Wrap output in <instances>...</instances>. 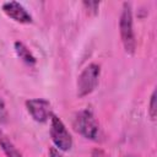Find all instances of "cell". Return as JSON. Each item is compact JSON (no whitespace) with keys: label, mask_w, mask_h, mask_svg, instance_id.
Segmentation results:
<instances>
[{"label":"cell","mask_w":157,"mask_h":157,"mask_svg":"<svg viewBox=\"0 0 157 157\" xmlns=\"http://www.w3.org/2000/svg\"><path fill=\"white\" fill-rule=\"evenodd\" d=\"M99 76H101V66L98 64L92 63L87 65L77 77V83H76L77 96L82 98L92 93L98 86Z\"/></svg>","instance_id":"obj_3"},{"label":"cell","mask_w":157,"mask_h":157,"mask_svg":"<svg viewBox=\"0 0 157 157\" xmlns=\"http://www.w3.org/2000/svg\"><path fill=\"white\" fill-rule=\"evenodd\" d=\"M156 101H157L156 91H153L151 94V98H150V103H148V114L152 120H156V113H157V102Z\"/></svg>","instance_id":"obj_9"},{"label":"cell","mask_w":157,"mask_h":157,"mask_svg":"<svg viewBox=\"0 0 157 157\" xmlns=\"http://www.w3.org/2000/svg\"><path fill=\"white\" fill-rule=\"evenodd\" d=\"M0 147L6 155V157H22V155L12 144V141L1 131H0Z\"/></svg>","instance_id":"obj_8"},{"label":"cell","mask_w":157,"mask_h":157,"mask_svg":"<svg viewBox=\"0 0 157 157\" xmlns=\"http://www.w3.org/2000/svg\"><path fill=\"white\" fill-rule=\"evenodd\" d=\"M82 4H83V6H86V9H87L90 12L97 13L101 2H99V1H83Z\"/></svg>","instance_id":"obj_11"},{"label":"cell","mask_w":157,"mask_h":157,"mask_svg":"<svg viewBox=\"0 0 157 157\" xmlns=\"http://www.w3.org/2000/svg\"><path fill=\"white\" fill-rule=\"evenodd\" d=\"M7 118H9V113H7L6 105H5L4 99L0 96V124H5L7 121Z\"/></svg>","instance_id":"obj_10"},{"label":"cell","mask_w":157,"mask_h":157,"mask_svg":"<svg viewBox=\"0 0 157 157\" xmlns=\"http://www.w3.org/2000/svg\"><path fill=\"white\" fill-rule=\"evenodd\" d=\"M50 137L55 148L60 152H66L72 147V137L65 124L56 115L50 117Z\"/></svg>","instance_id":"obj_4"},{"label":"cell","mask_w":157,"mask_h":157,"mask_svg":"<svg viewBox=\"0 0 157 157\" xmlns=\"http://www.w3.org/2000/svg\"><path fill=\"white\" fill-rule=\"evenodd\" d=\"M13 47H15V52H16L17 56H18L25 64H27V65H29V66H33V65L37 63L36 56L32 54V52L28 49V47H27L25 43L17 40V42H15Z\"/></svg>","instance_id":"obj_7"},{"label":"cell","mask_w":157,"mask_h":157,"mask_svg":"<svg viewBox=\"0 0 157 157\" xmlns=\"http://www.w3.org/2000/svg\"><path fill=\"white\" fill-rule=\"evenodd\" d=\"M2 11L13 21L28 25L32 22V16L31 13L17 1H7L2 4Z\"/></svg>","instance_id":"obj_6"},{"label":"cell","mask_w":157,"mask_h":157,"mask_svg":"<svg viewBox=\"0 0 157 157\" xmlns=\"http://www.w3.org/2000/svg\"><path fill=\"white\" fill-rule=\"evenodd\" d=\"M49 156H50V157H64V156L60 153V151H58L55 147H52V148L49 150Z\"/></svg>","instance_id":"obj_13"},{"label":"cell","mask_w":157,"mask_h":157,"mask_svg":"<svg viewBox=\"0 0 157 157\" xmlns=\"http://www.w3.org/2000/svg\"><path fill=\"white\" fill-rule=\"evenodd\" d=\"M92 157H110L107 152H104L103 150H99V148H96L92 151Z\"/></svg>","instance_id":"obj_12"},{"label":"cell","mask_w":157,"mask_h":157,"mask_svg":"<svg viewBox=\"0 0 157 157\" xmlns=\"http://www.w3.org/2000/svg\"><path fill=\"white\" fill-rule=\"evenodd\" d=\"M26 108L31 117L38 123H45L53 115L52 104L44 98H32L26 101Z\"/></svg>","instance_id":"obj_5"},{"label":"cell","mask_w":157,"mask_h":157,"mask_svg":"<svg viewBox=\"0 0 157 157\" xmlns=\"http://www.w3.org/2000/svg\"><path fill=\"white\" fill-rule=\"evenodd\" d=\"M72 126L80 135L88 140L97 141L101 136L99 123L91 109H82L77 112L75 114Z\"/></svg>","instance_id":"obj_2"},{"label":"cell","mask_w":157,"mask_h":157,"mask_svg":"<svg viewBox=\"0 0 157 157\" xmlns=\"http://www.w3.org/2000/svg\"><path fill=\"white\" fill-rule=\"evenodd\" d=\"M130 157H135V156H130Z\"/></svg>","instance_id":"obj_14"},{"label":"cell","mask_w":157,"mask_h":157,"mask_svg":"<svg viewBox=\"0 0 157 157\" xmlns=\"http://www.w3.org/2000/svg\"><path fill=\"white\" fill-rule=\"evenodd\" d=\"M119 32L125 53L132 55L136 49V39H135L134 22H132V9L130 2L123 4V10L119 20Z\"/></svg>","instance_id":"obj_1"}]
</instances>
